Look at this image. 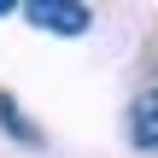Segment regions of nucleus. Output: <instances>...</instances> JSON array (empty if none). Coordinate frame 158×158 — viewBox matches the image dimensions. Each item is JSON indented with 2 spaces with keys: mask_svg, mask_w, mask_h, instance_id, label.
Listing matches in <instances>:
<instances>
[{
  "mask_svg": "<svg viewBox=\"0 0 158 158\" xmlns=\"http://www.w3.org/2000/svg\"><path fill=\"white\" fill-rule=\"evenodd\" d=\"M23 18L35 29H47V35H88V23H94V12L76 6V0H29Z\"/></svg>",
  "mask_w": 158,
  "mask_h": 158,
  "instance_id": "f257e3e1",
  "label": "nucleus"
},
{
  "mask_svg": "<svg viewBox=\"0 0 158 158\" xmlns=\"http://www.w3.org/2000/svg\"><path fill=\"white\" fill-rule=\"evenodd\" d=\"M0 129H6L12 141H23V147H41V129L18 111V100H12V94H0Z\"/></svg>",
  "mask_w": 158,
  "mask_h": 158,
  "instance_id": "7ed1b4c3",
  "label": "nucleus"
},
{
  "mask_svg": "<svg viewBox=\"0 0 158 158\" xmlns=\"http://www.w3.org/2000/svg\"><path fill=\"white\" fill-rule=\"evenodd\" d=\"M129 141H135L141 152H152V147H158V82H152V88H141L135 106H129Z\"/></svg>",
  "mask_w": 158,
  "mask_h": 158,
  "instance_id": "f03ea898",
  "label": "nucleus"
}]
</instances>
